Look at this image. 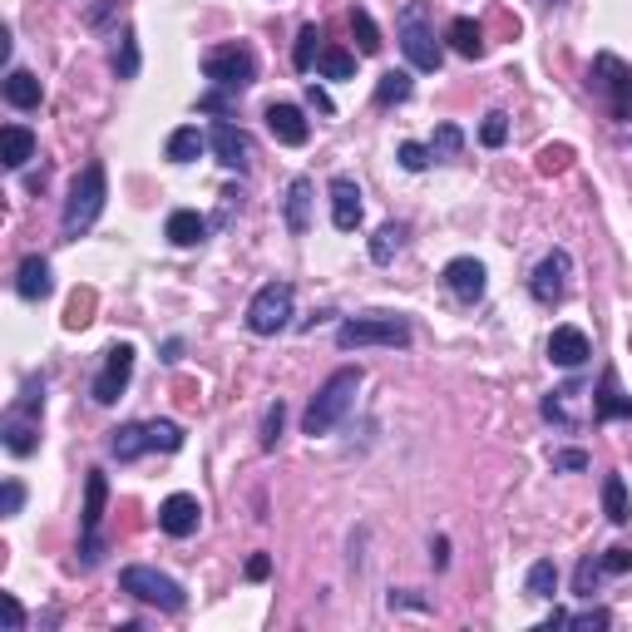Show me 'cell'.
Wrapping results in <instances>:
<instances>
[{
  "label": "cell",
  "instance_id": "6da1fadb",
  "mask_svg": "<svg viewBox=\"0 0 632 632\" xmlns=\"http://www.w3.org/2000/svg\"><path fill=\"white\" fill-rule=\"evenodd\" d=\"M40 416H45V371H30L21 396L11 400V410L0 420V445H5L15 460L40 450Z\"/></svg>",
  "mask_w": 632,
  "mask_h": 632
},
{
  "label": "cell",
  "instance_id": "7a4b0ae2",
  "mask_svg": "<svg viewBox=\"0 0 632 632\" xmlns=\"http://www.w3.org/2000/svg\"><path fill=\"white\" fill-rule=\"evenodd\" d=\"M361 381H365V371H361V365H342V371H332V375H326V381H322V391L311 396L307 416H301V430H307L311 439H317V435H332V430L342 425L346 416H351L356 391H361Z\"/></svg>",
  "mask_w": 632,
  "mask_h": 632
},
{
  "label": "cell",
  "instance_id": "3957f363",
  "mask_svg": "<svg viewBox=\"0 0 632 632\" xmlns=\"http://www.w3.org/2000/svg\"><path fill=\"white\" fill-rule=\"evenodd\" d=\"M104 203H109V173H104V163H85V169L75 173V183H70L65 213H60V233H65V243L85 237L89 227L99 223Z\"/></svg>",
  "mask_w": 632,
  "mask_h": 632
},
{
  "label": "cell",
  "instance_id": "277c9868",
  "mask_svg": "<svg viewBox=\"0 0 632 632\" xmlns=\"http://www.w3.org/2000/svg\"><path fill=\"white\" fill-rule=\"evenodd\" d=\"M430 15H435V5H430V0H406V5H400V15H396L400 50H406L410 70H420V75H435V70L445 65V45L435 40Z\"/></svg>",
  "mask_w": 632,
  "mask_h": 632
},
{
  "label": "cell",
  "instance_id": "5b68a950",
  "mask_svg": "<svg viewBox=\"0 0 632 632\" xmlns=\"http://www.w3.org/2000/svg\"><path fill=\"white\" fill-rule=\"evenodd\" d=\"M416 342V326H410V317H400V311H365V317H346L342 326H336V346L342 351H361V346H410Z\"/></svg>",
  "mask_w": 632,
  "mask_h": 632
},
{
  "label": "cell",
  "instance_id": "8992f818",
  "mask_svg": "<svg viewBox=\"0 0 632 632\" xmlns=\"http://www.w3.org/2000/svg\"><path fill=\"white\" fill-rule=\"evenodd\" d=\"M203 79L213 89H227V95H243V89L258 85V50L243 40H227V45H213L203 54Z\"/></svg>",
  "mask_w": 632,
  "mask_h": 632
},
{
  "label": "cell",
  "instance_id": "52a82bcc",
  "mask_svg": "<svg viewBox=\"0 0 632 632\" xmlns=\"http://www.w3.org/2000/svg\"><path fill=\"white\" fill-rule=\"evenodd\" d=\"M119 588L129 593L134 603L159 608V612H183V608H188L183 583L169 579V573H159V568H149V563H129V568H124V573H119Z\"/></svg>",
  "mask_w": 632,
  "mask_h": 632
},
{
  "label": "cell",
  "instance_id": "ba28073f",
  "mask_svg": "<svg viewBox=\"0 0 632 632\" xmlns=\"http://www.w3.org/2000/svg\"><path fill=\"white\" fill-rule=\"evenodd\" d=\"M104 499H109V480L104 470L85 474V515H79V568H99L104 558Z\"/></svg>",
  "mask_w": 632,
  "mask_h": 632
},
{
  "label": "cell",
  "instance_id": "9c48e42d",
  "mask_svg": "<svg viewBox=\"0 0 632 632\" xmlns=\"http://www.w3.org/2000/svg\"><path fill=\"white\" fill-rule=\"evenodd\" d=\"M588 89L608 104V114L618 119V124H632V65H622L618 54L603 50L588 70Z\"/></svg>",
  "mask_w": 632,
  "mask_h": 632
},
{
  "label": "cell",
  "instance_id": "30bf717a",
  "mask_svg": "<svg viewBox=\"0 0 632 632\" xmlns=\"http://www.w3.org/2000/svg\"><path fill=\"white\" fill-rule=\"evenodd\" d=\"M538 416H544L554 430H563V435L593 425V391H588V381H563V386H554L544 400H538Z\"/></svg>",
  "mask_w": 632,
  "mask_h": 632
},
{
  "label": "cell",
  "instance_id": "8fae6325",
  "mask_svg": "<svg viewBox=\"0 0 632 632\" xmlns=\"http://www.w3.org/2000/svg\"><path fill=\"white\" fill-rule=\"evenodd\" d=\"M292 307H297L292 282H268V287H258V297L247 301V332H252V336L287 332V326H292Z\"/></svg>",
  "mask_w": 632,
  "mask_h": 632
},
{
  "label": "cell",
  "instance_id": "7c38bea8",
  "mask_svg": "<svg viewBox=\"0 0 632 632\" xmlns=\"http://www.w3.org/2000/svg\"><path fill=\"white\" fill-rule=\"evenodd\" d=\"M129 381H134V346L129 342H114L104 351L99 375L89 381V396H95V406H114V400L129 391Z\"/></svg>",
  "mask_w": 632,
  "mask_h": 632
},
{
  "label": "cell",
  "instance_id": "4fadbf2b",
  "mask_svg": "<svg viewBox=\"0 0 632 632\" xmlns=\"http://www.w3.org/2000/svg\"><path fill=\"white\" fill-rule=\"evenodd\" d=\"M208 149H213V159L223 163L227 173H247L252 163H258V144H252V134L237 129L233 119H218L213 129H208Z\"/></svg>",
  "mask_w": 632,
  "mask_h": 632
},
{
  "label": "cell",
  "instance_id": "5bb4252c",
  "mask_svg": "<svg viewBox=\"0 0 632 632\" xmlns=\"http://www.w3.org/2000/svg\"><path fill=\"white\" fill-rule=\"evenodd\" d=\"M568 277H573V258H568L563 247H554V252H544L538 268L529 272V297H534L538 307H558V301L568 297Z\"/></svg>",
  "mask_w": 632,
  "mask_h": 632
},
{
  "label": "cell",
  "instance_id": "9a60e30c",
  "mask_svg": "<svg viewBox=\"0 0 632 632\" xmlns=\"http://www.w3.org/2000/svg\"><path fill=\"white\" fill-rule=\"evenodd\" d=\"M104 450H109V460H119V464L144 460V455H153V425L149 420H124V425L109 430Z\"/></svg>",
  "mask_w": 632,
  "mask_h": 632
},
{
  "label": "cell",
  "instance_id": "2e32d148",
  "mask_svg": "<svg viewBox=\"0 0 632 632\" xmlns=\"http://www.w3.org/2000/svg\"><path fill=\"white\" fill-rule=\"evenodd\" d=\"M326 194H332V227L336 233H356L361 227V183L351 178V173H336L332 183H326Z\"/></svg>",
  "mask_w": 632,
  "mask_h": 632
},
{
  "label": "cell",
  "instance_id": "e0dca14e",
  "mask_svg": "<svg viewBox=\"0 0 632 632\" xmlns=\"http://www.w3.org/2000/svg\"><path fill=\"white\" fill-rule=\"evenodd\" d=\"M445 287L455 292V301L474 307V301L490 292V272H484L480 258H450V262H445Z\"/></svg>",
  "mask_w": 632,
  "mask_h": 632
},
{
  "label": "cell",
  "instance_id": "ac0fdd59",
  "mask_svg": "<svg viewBox=\"0 0 632 632\" xmlns=\"http://www.w3.org/2000/svg\"><path fill=\"white\" fill-rule=\"evenodd\" d=\"M198 524H203V504H198L194 494H169V499L159 504V529L169 538H194Z\"/></svg>",
  "mask_w": 632,
  "mask_h": 632
},
{
  "label": "cell",
  "instance_id": "d6986e66",
  "mask_svg": "<svg viewBox=\"0 0 632 632\" xmlns=\"http://www.w3.org/2000/svg\"><path fill=\"white\" fill-rule=\"evenodd\" d=\"M311 203H317V183L307 173L287 183V203H282V223H287L292 237H307L311 233Z\"/></svg>",
  "mask_w": 632,
  "mask_h": 632
},
{
  "label": "cell",
  "instance_id": "ffe728a7",
  "mask_svg": "<svg viewBox=\"0 0 632 632\" xmlns=\"http://www.w3.org/2000/svg\"><path fill=\"white\" fill-rule=\"evenodd\" d=\"M608 420H632V396H622L618 371L603 365L598 391H593V425H608Z\"/></svg>",
  "mask_w": 632,
  "mask_h": 632
},
{
  "label": "cell",
  "instance_id": "44dd1931",
  "mask_svg": "<svg viewBox=\"0 0 632 632\" xmlns=\"http://www.w3.org/2000/svg\"><path fill=\"white\" fill-rule=\"evenodd\" d=\"M268 134L277 144H287V149H301V144L311 139V124H307V114H301L297 104H282V99H272L268 104Z\"/></svg>",
  "mask_w": 632,
  "mask_h": 632
},
{
  "label": "cell",
  "instance_id": "7402d4cb",
  "mask_svg": "<svg viewBox=\"0 0 632 632\" xmlns=\"http://www.w3.org/2000/svg\"><path fill=\"white\" fill-rule=\"evenodd\" d=\"M588 356H593V342L579 326H554V336H548V361L563 365V371H583Z\"/></svg>",
  "mask_w": 632,
  "mask_h": 632
},
{
  "label": "cell",
  "instance_id": "603a6c76",
  "mask_svg": "<svg viewBox=\"0 0 632 632\" xmlns=\"http://www.w3.org/2000/svg\"><path fill=\"white\" fill-rule=\"evenodd\" d=\"M54 292V277H50V262L40 258V252H30V258H21V268H15V297L21 301H45Z\"/></svg>",
  "mask_w": 632,
  "mask_h": 632
},
{
  "label": "cell",
  "instance_id": "cb8c5ba5",
  "mask_svg": "<svg viewBox=\"0 0 632 632\" xmlns=\"http://www.w3.org/2000/svg\"><path fill=\"white\" fill-rule=\"evenodd\" d=\"M208 227H213V218L194 213V208H173L169 223H163V237L173 247H198V243H208Z\"/></svg>",
  "mask_w": 632,
  "mask_h": 632
},
{
  "label": "cell",
  "instance_id": "d4e9b609",
  "mask_svg": "<svg viewBox=\"0 0 632 632\" xmlns=\"http://www.w3.org/2000/svg\"><path fill=\"white\" fill-rule=\"evenodd\" d=\"M30 159H35V134L25 124H5V134H0V163L11 173H21Z\"/></svg>",
  "mask_w": 632,
  "mask_h": 632
},
{
  "label": "cell",
  "instance_id": "484cf974",
  "mask_svg": "<svg viewBox=\"0 0 632 632\" xmlns=\"http://www.w3.org/2000/svg\"><path fill=\"white\" fill-rule=\"evenodd\" d=\"M208 149V134L198 129V124H183V129L169 134V144H163V159L169 163H198Z\"/></svg>",
  "mask_w": 632,
  "mask_h": 632
},
{
  "label": "cell",
  "instance_id": "4316f807",
  "mask_svg": "<svg viewBox=\"0 0 632 632\" xmlns=\"http://www.w3.org/2000/svg\"><path fill=\"white\" fill-rule=\"evenodd\" d=\"M0 95H5V104H11V109H40L45 89H40V79H35L30 70H11V75L0 79Z\"/></svg>",
  "mask_w": 632,
  "mask_h": 632
},
{
  "label": "cell",
  "instance_id": "83f0119b",
  "mask_svg": "<svg viewBox=\"0 0 632 632\" xmlns=\"http://www.w3.org/2000/svg\"><path fill=\"white\" fill-rule=\"evenodd\" d=\"M109 70H114V79H139L144 54H139V35H134V25L119 30V45H114V54H109Z\"/></svg>",
  "mask_w": 632,
  "mask_h": 632
},
{
  "label": "cell",
  "instance_id": "f1b7e54d",
  "mask_svg": "<svg viewBox=\"0 0 632 632\" xmlns=\"http://www.w3.org/2000/svg\"><path fill=\"white\" fill-rule=\"evenodd\" d=\"M326 35H322V25L317 21H307L297 30V45H292V65L301 70V75H311V70H317V60H322V50H326Z\"/></svg>",
  "mask_w": 632,
  "mask_h": 632
},
{
  "label": "cell",
  "instance_id": "f546056e",
  "mask_svg": "<svg viewBox=\"0 0 632 632\" xmlns=\"http://www.w3.org/2000/svg\"><path fill=\"white\" fill-rule=\"evenodd\" d=\"M445 40H450V50L464 54V60H480L484 54V30H480V21H470V15H455L450 30H445Z\"/></svg>",
  "mask_w": 632,
  "mask_h": 632
},
{
  "label": "cell",
  "instance_id": "4dcf8cb0",
  "mask_svg": "<svg viewBox=\"0 0 632 632\" xmlns=\"http://www.w3.org/2000/svg\"><path fill=\"white\" fill-rule=\"evenodd\" d=\"M603 515H608V524H632V499H628V484H622V474H608L603 480Z\"/></svg>",
  "mask_w": 632,
  "mask_h": 632
},
{
  "label": "cell",
  "instance_id": "1f68e13d",
  "mask_svg": "<svg viewBox=\"0 0 632 632\" xmlns=\"http://www.w3.org/2000/svg\"><path fill=\"white\" fill-rule=\"evenodd\" d=\"M400 247H406V223H381L371 237V262L375 268H391Z\"/></svg>",
  "mask_w": 632,
  "mask_h": 632
},
{
  "label": "cell",
  "instance_id": "d6a6232c",
  "mask_svg": "<svg viewBox=\"0 0 632 632\" xmlns=\"http://www.w3.org/2000/svg\"><path fill=\"white\" fill-rule=\"evenodd\" d=\"M524 593H529V598H538V603H554V593H558V563H554V558H538V563H529Z\"/></svg>",
  "mask_w": 632,
  "mask_h": 632
},
{
  "label": "cell",
  "instance_id": "836d02e7",
  "mask_svg": "<svg viewBox=\"0 0 632 632\" xmlns=\"http://www.w3.org/2000/svg\"><path fill=\"white\" fill-rule=\"evenodd\" d=\"M410 89H416V79H410V70H386V75L375 79V104L381 109H391V104H406L410 99Z\"/></svg>",
  "mask_w": 632,
  "mask_h": 632
},
{
  "label": "cell",
  "instance_id": "e575fe53",
  "mask_svg": "<svg viewBox=\"0 0 632 632\" xmlns=\"http://www.w3.org/2000/svg\"><path fill=\"white\" fill-rule=\"evenodd\" d=\"M317 79H356V54L342 45H326L317 60Z\"/></svg>",
  "mask_w": 632,
  "mask_h": 632
},
{
  "label": "cell",
  "instance_id": "d590c367",
  "mask_svg": "<svg viewBox=\"0 0 632 632\" xmlns=\"http://www.w3.org/2000/svg\"><path fill=\"white\" fill-rule=\"evenodd\" d=\"M603 579H608V573H603V558L598 554H583L579 568H573V598H593Z\"/></svg>",
  "mask_w": 632,
  "mask_h": 632
},
{
  "label": "cell",
  "instance_id": "8d00e7d4",
  "mask_svg": "<svg viewBox=\"0 0 632 632\" xmlns=\"http://www.w3.org/2000/svg\"><path fill=\"white\" fill-rule=\"evenodd\" d=\"M351 35H356V50H361V54H381V45H386L365 5H351Z\"/></svg>",
  "mask_w": 632,
  "mask_h": 632
},
{
  "label": "cell",
  "instance_id": "74e56055",
  "mask_svg": "<svg viewBox=\"0 0 632 632\" xmlns=\"http://www.w3.org/2000/svg\"><path fill=\"white\" fill-rule=\"evenodd\" d=\"M460 149H464V129H460V124H439V129L430 134V153H435V163L460 159Z\"/></svg>",
  "mask_w": 632,
  "mask_h": 632
},
{
  "label": "cell",
  "instance_id": "f35d334b",
  "mask_svg": "<svg viewBox=\"0 0 632 632\" xmlns=\"http://www.w3.org/2000/svg\"><path fill=\"white\" fill-rule=\"evenodd\" d=\"M282 425H287V406L282 400H272L268 416H262V435H258V450H277V439H282Z\"/></svg>",
  "mask_w": 632,
  "mask_h": 632
},
{
  "label": "cell",
  "instance_id": "ab89813d",
  "mask_svg": "<svg viewBox=\"0 0 632 632\" xmlns=\"http://www.w3.org/2000/svg\"><path fill=\"white\" fill-rule=\"evenodd\" d=\"M504 139H509V114H504V109H490L480 124V144L484 149H504Z\"/></svg>",
  "mask_w": 632,
  "mask_h": 632
},
{
  "label": "cell",
  "instance_id": "60d3db41",
  "mask_svg": "<svg viewBox=\"0 0 632 632\" xmlns=\"http://www.w3.org/2000/svg\"><path fill=\"white\" fill-rule=\"evenodd\" d=\"M396 163H400V169H406V173H425L430 163H435V153H430V144L406 139V144H400V149H396Z\"/></svg>",
  "mask_w": 632,
  "mask_h": 632
},
{
  "label": "cell",
  "instance_id": "b9f144b4",
  "mask_svg": "<svg viewBox=\"0 0 632 632\" xmlns=\"http://www.w3.org/2000/svg\"><path fill=\"white\" fill-rule=\"evenodd\" d=\"M548 464H554L558 474H579V470H588V450H554L548 455Z\"/></svg>",
  "mask_w": 632,
  "mask_h": 632
},
{
  "label": "cell",
  "instance_id": "7bdbcfd3",
  "mask_svg": "<svg viewBox=\"0 0 632 632\" xmlns=\"http://www.w3.org/2000/svg\"><path fill=\"white\" fill-rule=\"evenodd\" d=\"M21 504H25V484L21 480H5V484H0V515L15 519V515H21Z\"/></svg>",
  "mask_w": 632,
  "mask_h": 632
},
{
  "label": "cell",
  "instance_id": "ee69618b",
  "mask_svg": "<svg viewBox=\"0 0 632 632\" xmlns=\"http://www.w3.org/2000/svg\"><path fill=\"white\" fill-rule=\"evenodd\" d=\"M568 628H612V612L608 608H583V612H568Z\"/></svg>",
  "mask_w": 632,
  "mask_h": 632
},
{
  "label": "cell",
  "instance_id": "f6af8a7d",
  "mask_svg": "<svg viewBox=\"0 0 632 632\" xmlns=\"http://www.w3.org/2000/svg\"><path fill=\"white\" fill-rule=\"evenodd\" d=\"M0 612H5V632H25V603L15 593H0Z\"/></svg>",
  "mask_w": 632,
  "mask_h": 632
},
{
  "label": "cell",
  "instance_id": "bcb514c9",
  "mask_svg": "<svg viewBox=\"0 0 632 632\" xmlns=\"http://www.w3.org/2000/svg\"><path fill=\"white\" fill-rule=\"evenodd\" d=\"M243 188H223V203H218V218H213V227H227L233 223V213H243Z\"/></svg>",
  "mask_w": 632,
  "mask_h": 632
},
{
  "label": "cell",
  "instance_id": "7dc6e473",
  "mask_svg": "<svg viewBox=\"0 0 632 632\" xmlns=\"http://www.w3.org/2000/svg\"><path fill=\"white\" fill-rule=\"evenodd\" d=\"M598 558H603V573H632V548L628 544L608 548V554H598Z\"/></svg>",
  "mask_w": 632,
  "mask_h": 632
},
{
  "label": "cell",
  "instance_id": "c3c4849f",
  "mask_svg": "<svg viewBox=\"0 0 632 632\" xmlns=\"http://www.w3.org/2000/svg\"><path fill=\"white\" fill-rule=\"evenodd\" d=\"M391 612H396V608H416V612H430V598H420V593L416 588H391Z\"/></svg>",
  "mask_w": 632,
  "mask_h": 632
},
{
  "label": "cell",
  "instance_id": "681fc988",
  "mask_svg": "<svg viewBox=\"0 0 632 632\" xmlns=\"http://www.w3.org/2000/svg\"><path fill=\"white\" fill-rule=\"evenodd\" d=\"M119 5H124V0H99L95 11L85 15V25H89V30H104V25H109V21H114V15H119Z\"/></svg>",
  "mask_w": 632,
  "mask_h": 632
},
{
  "label": "cell",
  "instance_id": "f907efd6",
  "mask_svg": "<svg viewBox=\"0 0 632 632\" xmlns=\"http://www.w3.org/2000/svg\"><path fill=\"white\" fill-rule=\"evenodd\" d=\"M307 104H311V109H317V114H326V119H332V114H336L332 95H326V89H322V85H317V79H311V85H307Z\"/></svg>",
  "mask_w": 632,
  "mask_h": 632
},
{
  "label": "cell",
  "instance_id": "816d5d0a",
  "mask_svg": "<svg viewBox=\"0 0 632 632\" xmlns=\"http://www.w3.org/2000/svg\"><path fill=\"white\" fill-rule=\"evenodd\" d=\"M243 573H247V583H262V579L272 573V558H268V554H252V558H247Z\"/></svg>",
  "mask_w": 632,
  "mask_h": 632
},
{
  "label": "cell",
  "instance_id": "f5cc1de1",
  "mask_svg": "<svg viewBox=\"0 0 632 632\" xmlns=\"http://www.w3.org/2000/svg\"><path fill=\"white\" fill-rule=\"evenodd\" d=\"M430 563H435V568H450V538H445V534L430 538Z\"/></svg>",
  "mask_w": 632,
  "mask_h": 632
},
{
  "label": "cell",
  "instance_id": "db71d44e",
  "mask_svg": "<svg viewBox=\"0 0 632 632\" xmlns=\"http://www.w3.org/2000/svg\"><path fill=\"white\" fill-rule=\"evenodd\" d=\"M159 361L163 365H178L183 361V336H169V342L159 346Z\"/></svg>",
  "mask_w": 632,
  "mask_h": 632
},
{
  "label": "cell",
  "instance_id": "11a10c76",
  "mask_svg": "<svg viewBox=\"0 0 632 632\" xmlns=\"http://www.w3.org/2000/svg\"><path fill=\"white\" fill-rule=\"evenodd\" d=\"M227 89H213V95H203V99H198V109H203V114H227Z\"/></svg>",
  "mask_w": 632,
  "mask_h": 632
},
{
  "label": "cell",
  "instance_id": "9f6ffc18",
  "mask_svg": "<svg viewBox=\"0 0 632 632\" xmlns=\"http://www.w3.org/2000/svg\"><path fill=\"white\" fill-rule=\"evenodd\" d=\"M538 628H544V632H554V628H568V612H563V608H554V612H548L544 622H538Z\"/></svg>",
  "mask_w": 632,
  "mask_h": 632
},
{
  "label": "cell",
  "instance_id": "6f0895ef",
  "mask_svg": "<svg viewBox=\"0 0 632 632\" xmlns=\"http://www.w3.org/2000/svg\"><path fill=\"white\" fill-rule=\"evenodd\" d=\"M563 163H568V149H548L544 153V169H563Z\"/></svg>",
  "mask_w": 632,
  "mask_h": 632
},
{
  "label": "cell",
  "instance_id": "680465c9",
  "mask_svg": "<svg viewBox=\"0 0 632 632\" xmlns=\"http://www.w3.org/2000/svg\"><path fill=\"white\" fill-rule=\"evenodd\" d=\"M332 317H336V311H317V317H307V322H301V332H317V326L332 322Z\"/></svg>",
  "mask_w": 632,
  "mask_h": 632
},
{
  "label": "cell",
  "instance_id": "91938a15",
  "mask_svg": "<svg viewBox=\"0 0 632 632\" xmlns=\"http://www.w3.org/2000/svg\"><path fill=\"white\" fill-rule=\"evenodd\" d=\"M544 5H548V11H563V5H568V0H544Z\"/></svg>",
  "mask_w": 632,
  "mask_h": 632
}]
</instances>
